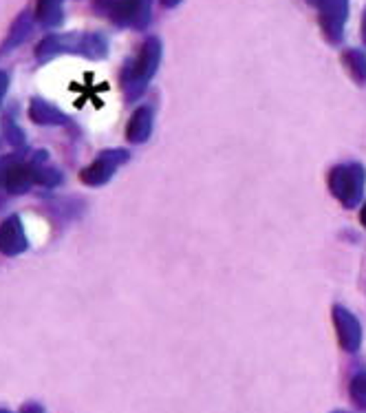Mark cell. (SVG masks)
I'll return each mask as SVG.
<instances>
[{
  "instance_id": "cell-1",
  "label": "cell",
  "mask_w": 366,
  "mask_h": 413,
  "mask_svg": "<svg viewBox=\"0 0 366 413\" xmlns=\"http://www.w3.org/2000/svg\"><path fill=\"white\" fill-rule=\"evenodd\" d=\"M364 183L366 170L362 164H342L329 173V190L345 208H355L362 201Z\"/></svg>"
},
{
  "instance_id": "cell-2",
  "label": "cell",
  "mask_w": 366,
  "mask_h": 413,
  "mask_svg": "<svg viewBox=\"0 0 366 413\" xmlns=\"http://www.w3.org/2000/svg\"><path fill=\"white\" fill-rule=\"evenodd\" d=\"M333 316H335V325L340 330L342 342L347 345V350H355V345L360 342V325H357V320L347 310H342V307H335Z\"/></svg>"
},
{
  "instance_id": "cell-3",
  "label": "cell",
  "mask_w": 366,
  "mask_h": 413,
  "mask_svg": "<svg viewBox=\"0 0 366 413\" xmlns=\"http://www.w3.org/2000/svg\"><path fill=\"white\" fill-rule=\"evenodd\" d=\"M150 131H152V113L148 108H140L130 120L128 140L130 142H146Z\"/></svg>"
},
{
  "instance_id": "cell-4",
  "label": "cell",
  "mask_w": 366,
  "mask_h": 413,
  "mask_svg": "<svg viewBox=\"0 0 366 413\" xmlns=\"http://www.w3.org/2000/svg\"><path fill=\"white\" fill-rule=\"evenodd\" d=\"M126 155L124 153H113V155H106V159H102L100 164H95L93 168H90L88 173V181H93V183H100V181H106L113 173V168H115V164L124 162Z\"/></svg>"
},
{
  "instance_id": "cell-5",
  "label": "cell",
  "mask_w": 366,
  "mask_h": 413,
  "mask_svg": "<svg viewBox=\"0 0 366 413\" xmlns=\"http://www.w3.org/2000/svg\"><path fill=\"white\" fill-rule=\"evenodd\" d=\"M345 64H347V71L355 78V82L366 84V58L360 51H347Z\"/></svg>"
},
{
  "instance_id": "cell-6",
  "label": "cell",
  "mask_w": 366,
  "mask_h": 413,
  "mask_svg": "<svg viewBox=\"0 0 366 413\" xmlns=\"http://www.w3.org/2000/svg\"><path fill=\"white\" fill-rule=\"evenodd\" d=\"M360 219H362V223H364V228H366V203L362 205V213H360Z\"/></svg>"
},
{
  "instance_id": "cell-7",
  "label": "cell",
  "mask_w": 366,
  "mask_h": 413,
  "mask_svg": "<svg viewBox=\"0 0 366 413\" xmlns=\"http://www.w3.org/2000/svg\"><path fill=\"white\" fill-rule=\"evenodd\" d=\"M166 3H168V5H172V3H177V0H166Z\"/></svg>"
}]
</instances>
